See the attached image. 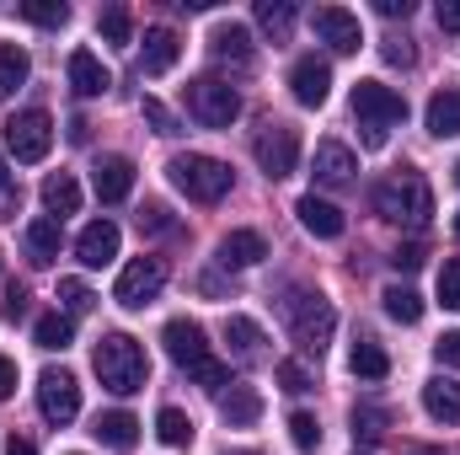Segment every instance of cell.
<instances>
[{
    "mask_svg": "<svg viewBox=\"0 0 460 455\" xmlns=\"http://www.w3.org/2000/svg\"><path fill=\"white\" fill-rule=\"evenodd\" d=\"M22 311H27V290H16V284H11V295H5V317L16 322Z\"/></svg>",
    "mask_w": 460,
    "mask_h": 455,
    "instance_id": "51",
    "label": "cell"
},
{
    "mask_svg": "<svg viewBox=\"0 0 460 455\" xmlns=\"http://www.w3.org/2000/svg\"><path fill=\"white\" fill-rule=\"evenodd\" d=\"M92 364H97V380L113 397H134L150 380V359H145V348L128 338V333H102L97 348H92Z\"/></svg>",
    "mask_w": 460,
    "mask_h": 455,
    "instance_id": "2",
    "label": "cell"
},
{
    "mask_svg": "<svg viewBox=\"0 0 460 455\" xmlns=\"http://www.w3.org/2000/svg\"><path fill=\"white\" fill-rule=\"evenodd\" d=\"M279 386H284L289 397H300V391H311V370H305L300 359H284V364H279Z\"/></svg>",
    "mask_w": 460,
    "mask_h": 455,
    "instance_id": "39",
    "label": "cell"
},
{
    "mask_svg": "<svg viewBox=\"0 0 460 455\" xmlns=\"http://www.w3.org/2000/svg\"><path fill=\"white\" fill-rule=\"evenodd\" d=\"M59 300H65V317H86L97 295H92L81 279H59Z\"/></svg>",
    "mask_w": 460,
    "mask_h": 455,
    "instance_id": "37",
    "label": "cell"
},
{
    "mask_svg": "<svg viewBox=\"0 0 460 455\" xmlns=\"http://www.w3.org/2000/svg\"><path fill=\"white\" fill-rule=\"evenodd\" d=\"M423 407H429L434 424H460V386L445 380V375L429 380V386H423Z\"/></svg>",
    "mask_w": 460,
    "mask_h": 455,
    "instance_id": "26",
    "label": "cell"
},
{
    "mask_svg": "<svg viewBox=\"0 0 460 455\" xmlns=\"http://www.w3.org/2000/svg\"><path fill=\"white\" fill-rule=\"evenodd\" d=\"M456 183H460V166H456Z\"/></svg>",
    "mask_w": 460,
    "mask_h": 455,
    "instance_id": "55",
    "label": "cell"
},
{
    "mask_svg": "<svg viewBox=\"0 0 460 455\" xmlns=\"http://www.w3.org/2000/svg\"><path fill=\"white\" fill-rule=\"evenodd\" d=\"M439 300H445L450 311H460V257H450V263L439 268Z\"/></svg>",
    "mask_w": 460,
    "mask_h": 455,
    "instance_id": "40",
    "label": "cell"
},
{
    "mask_svg": "<svg viewBox=\"0 0 460 455\" xmlns=\"http://www.w3.org/2000/svg\"><path fill=\"white\" fill-rule=\"evenodd\" d=\"M295 215H300V226L311 230V236H322V241H332V236H343V210L338 204H327V199H316V193H305L300 204H295Z\"/></svg>",
    "mask_w": 460,
    "mask_h": 455,
    "instance_id": "17",
    "label": "cell"
},
{
    "mask_svg": "<svg viewBox=\"0 0 460 455\" xmlns=\"http://www.w3.org/2000/svg\"><path fill=\"white\" fill-rule=\"evenodd\" d=\"M429 134L434 139H456L460 134V86L434 92V103H429Z\"/></svg>",
    "mask_w": 460,
    "mask_h": 455,
    "instance_id": "24",
    "label": "cell"
},
{
    "mask_svg": "<svg viewBox=\"0 0 460 455\" xmlns=\"http://www.w3.org/2000/svg\"><path fill=\"white\" fill-rule=\"evenodd\" d=\"M11 210H16V193H11V172L0 161V215H11Z\"/></svg>",
    "mask_w": 460,
    "mask_h": 455,
    "instance_id": "48",
    "label": "cell"
},
{
    "mask_svg": "<svg viewBox=\"0 0 460 455\" xmlns=\"http://www.w3.org/2000/svg\"><path fill=\"white\" fill-rule=\"evenodd\" d=\"M348 364H353V375H364V380H385V375H391V359H385V348H380L375 338H358V343H353Z\"/></svg>",
    "mask_w": 460,
    "mask_h": 455,
    "instance_id": "27",
    "label": "cell"
},
{
    "mask_svg": "<svg viewBox=\"0 0 460 455\" xmlns=\"http://www.w3.org/2000/svg\"><path fill=\"white\" fill-rule=\"evenodd\" d=\"M456 236H460V215H456Z\"/></svg>",
    "mask_w": 460,
    "mask_h": 455,
    "instance_id": "54",
    "label": "cell"
},
{
    "mask_svg": "<svg viewBox=\"0 0 460 455\" xmlns=\"http://www.w3.org/2000/svg\"><path fill=\"white\" fill-rule=\"evenodd\" d=\"M22 16L38 22V27H65V22H70V5H65V0H27Z\"/></svg>",
    "mask_w": 460,
    "mask_h": 455,
    "instance_id": "36",
    "label": "cell"
},
{
    "mask_svg": "<svg viewBox=\"0 0 460 455\" xmlns=\"http://www.w3.org/2000/svg\"><path fill=\"white\" fill-rule=\"evenodd\" d=\"M279 311H284L289 338L300 343V353H322L332 343V333H338V311H332V300L322 290H289L279 300Z\"/></svg>",
    "mask_w": 460,
    "mask_h": 455,
    "instance_id": "3",
    "label": "cell"
},
{
    "mask_svg": "<svg viewBox=\"0 0 460 455\" xmlns=\"http://www.w3.org/2000/svg\"><path fill=\"white\" fill-rule=\"evenodd\" d=\"M257 22H262V32H273L284 43L289 27H295V5L289 0H257Z\"/></svg>",
    "mask_w": 460,
    "mask_h": 455,
    "instance_id": "32",
    "label": "cell"
},
{
    "mask_svg": "<svg viewBox=\"0 0 460 455\" xmlns=\"http://www.w3.org/2000/svg\"><path fill=\"white\" fill-rule=\"evenodd\" d=\"M289 92H295V103H300V108H322V103H327V92H332V65H327V59H316V54L295 59V70H289Z\"/></svg>",
    "mask_w": 460,
    "mask_h": 455,
    "instance_id": "12",
    "label": "cell"
},
{
    "mask_svg": "<svg viewBox=\"0 0 460 455\" xmlns=\"http://www.w3.org/2000/svg\"><path fill=\"white\" fill-rule=\"evenodd\" d=\"M177 54H182V38H177L172 27H150V32H145L139 70H145V76H166V70L177 65Z\"/></svg>",
    "mask_w": 460,
    "mask_h": 455,
    "instance_id": "16",
    "label": "cell"
},
{
    "mask_svg": "<svg viewBox=\"0 0 460 455\" xmlns=\"http://www.w3.org/2000/svg\"><path fill=\"white\" fill-rule=\"evenodd\" d=\"M38 407H43V418H49L54 429H65V424L81 413V386H75V375H70V370H43V375H38Z\"/></svg>",
    "mask_w": 460,
    "mask_h": 455,
    "instance_id": "11",
    "label": "cell"
},
{
    "mask_svg": "<svg viewBox=\"0 0 460 455\" xmlns=\"http://www.w3.org/2000/svg\"><path fill=\"white\" fill-rule=\"evenodd\" d=\"M220 418L230 429H252L262 418V397L252 386H230V391H220Z\"/></svg>",
    "mask_w": 460,
    "mask_h": 455,
    "instance_id": "22",
    "label": "cell"
},
{
    "mask_svg": "<svg viewBox=\"0 0 460 455\" xmlns=\"http://www.w3.org/2000/svg\"><path fill=\"white\" fill-rule=\"evenodd\" d=\"M268 257V241L257 236V230H230L226 241H220V263L226 268H252V263H262Z\"/></svg>",
    "mask_w": 460,
    "mask_h": 455,
    "instance_id": "23",
    "label": "cell"
},
{
    "mask_svg": "<svg viewBox=\"0 0 460 455\" xmlns=\"http://www.w3.org/2000/svg\"><path fill=\"white\" fill-rule=\"evenodd\" d=\"M161 284H166V263H161V257H134V263L118 273L113 300L128 306V311H139V306H150V300L161 295Z\"/></svg>",
    "mask_w": 460,
    "mask_h": 455,
    "instance_id": "10",
    "label": "cell"
},
{
    "mask_svg": "<svg viewBox=\"0 0 460 455\" xmlns=\"http://www.w3.org/2000/svg\"><path fill=\"white\" fill-rule=\"evenodd\" d=\"M353 172H358V156L348 150L343 139H322V145H316V177H322V183L338 188V183H348Z\"/></svg>",
    "mask_w": 460,
    "mask_h": 455,
    "instance_id": "20",
    "label": "cell"
},
{
    "mask_svg": "<svg viewBox=\"0 0 460 455\" xmlns=\"http://www.w3.org/2000/svg\"><path fill=\"white\" fill-rule=\"evenodd\" d=\"M353 118H358V129H364V145L380 150L385 134H391V123L407 118V103H402L391 86H380V81H358V86H353Z\"/></svg>",
    "mask_w": 460,
    "mask_h": 455,
    "instance_id": "6",
    "label": "cell"
},
{
    "mask_svg": "<svg viewBox=\"0 0 460 455\" xmlns=\"http://www.w3.org/2000/svg\"><path fill=\"white\" fill-rule=\"evenodd\" d=\"M252 156H257V166L279 183V177H289L295 161H300V134H295L289 123H268V129L252 139Z\"/></svg>",
    "mask_w": 460,
    "mask_h": 455,
    "instance_id": "9",
    "label": "cell"
},
{
    "mask_svg": "<svg viewBox=\"0 0 460 455\" xmlns=\"http://www.w3.org/2000/svg\"><path fill=\"white\" fill-rule=\"evenodd\" d=\"M161 343H166L172 364H177V370H188V380H199L204 391H226V386H230V364H220V359L209 353V338H204V327H199V322H188V317L166 322Z\"/></svg>",
    "mask_w": 460,
    "mask_h": 455,
    "instance_id": "1",
    "label": "cell"
},
{
    "mask_svg": "<svg viewBox=\"0 0 460 455\" xmlns=\"http://www.w3.org/2000/svg\"><path fill=\"white\" fill-rule=\"evenodd\" d=\"M311 27H316V38H322V43H332L338 54H353V49L364 43V32H358V16H353V11H343V5H316Z\"/></svg>",
    "mask_w": 460,
    "mask_h": 455,
    "instance_id": "13",
    "label": "cell"
},
{
    "mask_svg": "<svg viewBox=\"0 0 460 455\" xmlns=\"http://www.w3.org/2000/svg\"><path fill=\"white\" fill-rule=\"evenodd\" d=\"M5 455H38V451H32V440H22V434H11V440H5Z\"/></svg>",
    "mask_w": 460,
    "mask_h": 455,
    "instance_id": "52",
    "label": "cell"
},
{
    "mask_svg": "<svg viewBox=\"0 0 460 455\" xmlns=\"http://www.w3.org/2000/svg\"><path fill=\"white\" fill-rule=\"evenodd\" d=\"M209 49H215V59H220V65H235V70H246V65H252V32H246L241 22H220V27H215V38H209Z\"/></svg>",
    "mask_w": 460,
    "mask_h": 455,
    "instance_id": "18",
    "label": "cell"
},
{
    "mask_svg": "<svg viewBox=\"0 0 460 455\" xmlns=\"http://www.w3.org/2000/svg\"><path fill=\"white\" fill-rule=\"evenodd\" d=\"M139 113H145V123H150L155 134H177V118L166 113V108H161L155 97H145V103H139Z\"/></svg>",
    "mask_w": 460,
    "mask_h": 455,
    "instance_id": "42",
    "label": "cell"
},
{
    "mask_svg": "<svg viewBox=\"0 0 460 455\" xmlns=\"http://www.w3.org/2000/svg\"><path fill=\"white\" fill-rule=\"evenodd\" d=\"M166 177H172V188L188 193L193 204H220V199L230 193V166L226 161H215V156H199V150L172 156Z\"/></svg>",
    "mask_w": 460,
    "mask_h": 455,
    "instance_id": "5",
    "label": "cell"
},
{
    "mask_svg": "<svg viewBox=\"0 0 460 455\" xmlns=\"http://www.w3.org/2000/svg\"><path fill=\"white\" fill-rule=\"evenodd\" d=\"M380 16H412V0H375Z\"/></svg>",
    "mask_w": 460,
    "mask_h": 455,
    "instance_id": "50",
    "label": "cell"
},
{
    "mask_svg": "<svg viewBox=\"0 0 460 455\" xmlns=\"http://www.w3.org/2000/svg\"><path fill=\"white\" fill-rule=\"evenodd\" d=\"M75 338V317H38V348H70Z\"/></svg>",
    "mask_w": 460,
    "mask_h": 455,
    "instance_id": "34",
    "label": "cell"
},
{
    "mask_svg": "<svg viewBox=\"0 0 460 455\" xmlns=\"http://www.w3.org/2000/svg\"><path fill=\"white\" fill-rule=\"evenodd\" d=\"M22 81H27V54H22L16 43H0V103H5Z\"/></svg>",
    "mask_w": 460,
    "mask_h": 455,
    "instance_id": "33",
    "label": "cell"
},
{
    "mask_svg": "<svg viewBox=\"0 0 460 455\" xmlns=\"http://www.w3.org/2000/svg\"><path fill=\"white\" fill-rule=\"evenodd\" d=\"M139 230H172V220H166V204H145V210H139Z\"/></svg>",
    "mask_w": 460,
    "mask_h": 455,
    "instance_id": "44",
    "label": "cell"
},
{
    "mask_svg": "<svg viewBox=\"0 0 460 455\" xmlns=\"http://www.w3.org/2000/svg\"><path fill=\"white\" fill-rule=\"evenodd\" d=\"M289 440H295L300 455H316L322 451V424H316L311 413H295V418H289Z\"/></svg>",
    "mask_w": 460,
    "mask_h": 455,
    "instance_id": "35",
    "label": "cell"
},
{
    "mask_svg": "<svg viewBox=\"0 0 460 455\" xmlns=\"http://www.w3.org/2000/svg\"><path fill=\"white\" fill-rule=\"evenodd\" d=\"M412 43H385V65H412Z\"/></svg>",
    "mask_w": 460,
    "mask_h": 455,
    "instance_id": "47",
    "label": "cell"
},
{
    "mask_svg": "<svg viewBox=\"0 0 460 455\" xmlns=\"http://www.w3.org/2000/svg\"><path fill=\"white\" fill-rule=\"evenodd\" d=\"M97 32H102L108 43L123 49V43H128V11H123V5H108V11H102V22H97Z\"/></svg>",
    "mask_w": 460,
    "mask_h": 455,
    "instance_id": "38",
    "label": "cell"
},
{
    "mask_svg": "<svg viewBox=\"0 0 460 455\" xmlns=\"http://www.w3.org/2000/svg\"><path fill=\"white\" fill-rule=\"evenodd\" d=\"M407 455H445V451H429V445H418V451H407Z\"/></svg>",
    "mask_w": 460,
    "mask_h": 455,
    "instance_id": "53",
    "label": "cell"
},
{
    "mask_svg": "<svg viewBox=\"0 0 460 455\" xmlns=\"http://www.w3.org/2000/svg\"><path fill=\"white\" fill-rule=\"evenodd\" d=\"M92 434H97L108 451H134V440H139V424H134V413H97Z\"/></svg>",
    "mask_w": 460,
    "mask_h": 455,
    "instance_id": "25",
    "label": "cell"
},
{
    "mask_svg": "<svg viewBox=\"0 0 460 455\" xmlns=\"http://www.w3.org/2000/svg\"><path fill=\"white\" fill-rule=\"evenodd\" d=\"M188 108H193V118H199L204 129H230V123L241 118V97H235V86H230V81L204 76V81H193V86H188Z\"/></svg>",
    "mask_w": 460,
    "mask_h": 455,
    "instance_id": "7",
    "label": "cell"
},
{
    "mask_svg": "<svg viewBox=\"0 0 460 455\" xmlns=\"http://www.w3.org/2000/svg\"><path fill=\"white\" fill-rule=\"evenodd\" d=\"M155 434H161V445H193V418L182 413V407H161L155 413Z\"/></svg>",
    "mask_w": 460,
    "mask_h": 455,
    "instance_id": "30",
    "label": "cell"
},
{
    "mask_svg": "<svg viewBox=\"0 0 460 455\" xmlns=\"http://www.w3.org/2000/svg\"><path fill=\"white\" fill-rule=\"evenodd\" d=\"M92 188H97L102 204L128 199V188H134V161H128V156H102V161L92 166Z\"/></svg>",
    "mask_w": 460,
    "mask_h": 455,
    "instance_id": "14",
    "label": "cell"
},
{
    "mask_svg": "<svg viewBox=\"0 0 460 455\" xmlns=\"http://www.w3.org/2000/svg\"><path fill=\"white\" fill-rule=\"evenodd\" d=\"M43 210H49V220H65V215H75V210H81V183H75L70 172H54V177H43Z\"/></svg>",
    "mask_w": 460,
    "mask_h": 455,
    "instance_id": "21",
    "label": "cell"
},
{
    "mask_svg": "<svg viewBox=\"0 0 460 455\" xmlns=\"http://www.w3.org/2000/svg\"><path fill=\"white\" fill-rule=\"evenodd\" d=\"M434 353H439V364H456L460 370V333H445V338L434 343Z\"/></svg>",
    "mask_w": 460,
    "mask_h": 455,
    "instance_id": "45",
    "label": "cell"
},
{
    "mask_svg": "<svg viewBox=\"0 0 460 455\" xmlns=\"http://www.w3.org/2000/svg\"><path fill=\"white\" fill-rule=\"evenodd\" d=\"M70 86H75L81 97H102V92L113 86V76L102 70V59H97L92 49H75V54H70Z\"/></svg>",
    "mask_w": 460,
    "mask_h": 455,
    "instance_id": "19",
    "label": "cell"
},
{
    "mask_svg": "<svg viewBox=\"0 0 460 455\" xmlns=\"http://www.w3.org/2000/svg\"><path fill=\"white\" fill-rule=\"evenodd\" d=\"M27 252H32V263H54L59 257V220H32L27 226Z\"/></svg>",
    "mask_w": 460,
    "mask_h": 455,
    "instance_id": "31",
    "label": "cell"
},
{
    "mask_svg": "<svg viewBox=\"0 0 460 455\" xmlns=\"http://www.w3.org/2000/svg\"><path fill=\"white\" fill-rule=\"evenodd\" d=\"M439 27L445 32H460V0H439Z\"/></svg>",
    "mask_w": 460,
    "mask_h": 455,
    "instance_id": "46",
    "label": "cell"
},
{
    "mask_svg": "<svg viewBox=\"0 0 460 455\" xmlns=\"http://www.w3.org/2000/svg\"><path fill=\"white\" fill-rule=\"evenodd\" d=\"M49 145H54V118L43 113V108H27V113L5 118V150L16 161H43Z\"/></svg>",
    "mask_w": 460,
    "mask_h": 455,
    "instance_id": "8",
    "label": "cell"
},
{
    "mask_svg": "<svg viewBox=\"0 0 460 455\" xmlns=\"http://www.w3.org/2000/svg\"><path fill=\"white\" fill-rule=\"evenodd\" d=\"M75 252H81V263H86V268H108V263L118 257V226H113V220H92V226L81 230Z\"/></svg>",
    "mask_w": 460,
    "mask_h": 455,
    "instance_id": "15",
    "label": "cell"
},
{
    "mask_svg": "<svg viewBox=\"0 0 460 455\" xmlns=\"http://www.w3.org/2000/svg\"><path fill=\"white\" fill-rule=\"evenodd\" d=\"M11 391H16V364H11V359L0 353V402H5Z\"/></svg>",
    "mask_w": 460,
    "mask_h": 455,
    "instance_id": "49",
    "label": "cell"
},
{
    "mask_svg": "<svg viewBox=\"0 0 460 455\" xmlns=\"http://www.w3.org/2000/svg\"><path fill=\"white\" fill-rule=\"evenodd\" d=\"M391 263H396L402 273H418V268H423V246H418V241H407V246H396V252H391Z\"/></svg>",
    "mask_w": 460,
    "mask_h": 455,
    "instance_id": "43",
    "label": "cell"
},
{
    "mask_svg": "<svg viewBox=\"0 0 460 455\" xmlns=\"http://www.w3.org/2000/svg\"><path fill=\"white\" fill-rule=\"evenodd\" d=\"M375 210L391 220V226H429L434 215V193L418 172H391L380 188H375Z\"/></svg>",
    "mask_w": 460,
    "mask_h": 455,
    "instance_id": "4",
    "label": "cell"
},
{
    "mask_svg": "<svg viewBox=\"0 0 460 455\" xmlns=\"http://www.w3.org/2000/svg\"><path fill=\"white\" fill-rule=\"evenodd\" d=\"M226 343L235 359H257L262 353V327L252 317H226Z\"/></svg>",
    "mask_w": 460,
    "mask_h": 455,
    "instance_id": "28",
    "label": "cell"
},
{
    "mask_svg": "<svg viewBox=\"0 0 460 455\" xmlns=\"http://www.w3.org/2000/svg\"><path fill=\"white\" fill-rule=\"evenodd\" d=\"M380 300H385V317H391V322H402V327L423 322V295H418V290H407V284H391Z\"/></svg>",
    "mask_w": 460,
    "mask_h": 455,
    "instance_id": "29",
    "label": "cell"
},
{
    "mask_svg": "<svg viewBox=\"0 0 460 455\" xmlns=\"http://www.w3.org/2000/svg\"><path fill=\"white\" fill-rule=\"evenodd\" d=\"M385 424H391V418H385L380 407H358V413H353V434H364V440H380Z\"/></svg>",
    "mask_w": 460,
    "mask_h": 455,
    "instance_id": "41",
    "label": "cell"
}]
</instances>
